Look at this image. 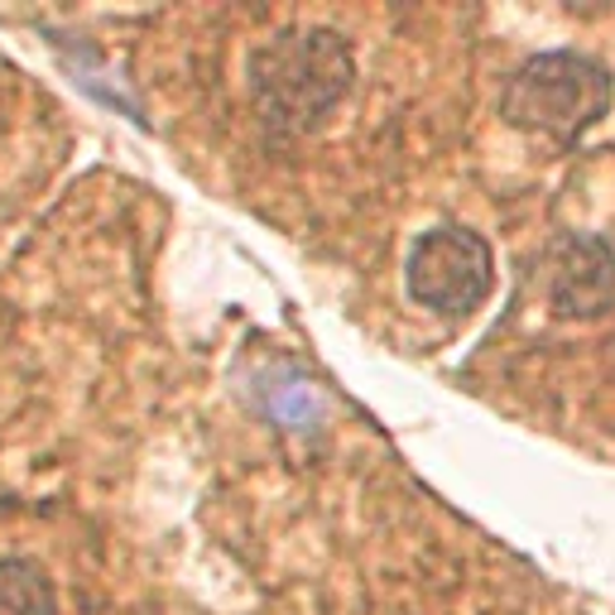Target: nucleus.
I'll return each instance as SVG.
<instances>
[{
	"instance_id": "obj_1",
	"label": "nucleus",
	"mask_w": 615,
	"mask_h": 615,
	"mask_svg": "<svg viewBox=\"0 0 615 615\" xmlns=\"http://www.w3.org/2000/svg\"><path fill=\"white\" fill-rule=\"evenodd\" d=\"M356 82V54L337 30L294 24L270 34L246 58V96L260 130L274 140H298L318 130Z\"/></svg>"
},
{
	"instance_id": "obj_2",
	"label": "nucleus",
	"mask_w": 615,
	"mask_h": 615,
	"mask_svg": "<svg viewBox=\"0 0 615 615\" xmlns=\"http://www.w3.org/2000/svg\"><path fill=\"white\" fill-rule=\"evenodd\" d=\"M611 92L615 82L606 62L572 54V48H554V54H534L510 72L505 92H500V116L514 130H534L558 145H572L611 111Z\"/></svg>"
},
{
	"instance_id": "obj_3",
	"label": "nucleus",
	"mask_w": 615,
	"mask_h": 615,
	"mask_svg": "<svg viewBox=\"0 0 615 615\" xmlns=\"http://www.w3.org/2000/svg\"><path fill=\"white\" fill-rule=\"evenodd\" d=\"M405 284L413 304L433 308L437 318H471L491 298L496 255L471 226H433L409 250Z\"/></svg>"
},
{
	"instance_id": "obj_4",
	"label": "nucleus",
	"mask_w": 615,
	"mask_h": 615,
	"mask_svg": "<svg viewBox=\"0 0 615 615\" xmlns=\"http://www.w3.org/2000/svg\"><path fill=\"white\" fill-rule=\"evenodd\" d=\"M544 298L558 318L596 322L615 308V250L601 236L568 231L544 250Z\"/></svg>"
},
{
	"instance_id": "obj_5",
	"label": "nucleus",
	"mask_w": 615,
	"mask_h": 615,
	"mask_svg": "<svg viewBox=\"0 0 615 615\" xmlns=\"http://www.w3.org/2000/svg\"><path fill=\"white\" fill-rule=\"evenodd\" d=\"M0 615H58V592L34 558H0Z\"/></svg>"
}]
</instances>
